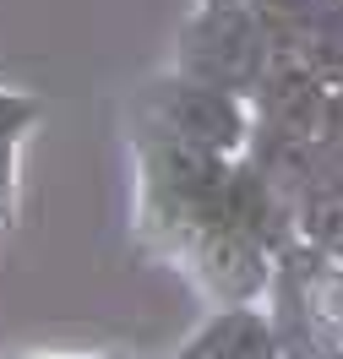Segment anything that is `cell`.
<instances>
[{
	"instance_id": "1",
	"label": "cell",
	"mask_w": 343,
	"mask_h": 359,
	"mask_svg": "<svg viewBox=\"0 0 343 359\" xmlns=\"http://www.w3.org/2000/svg\"><path fill=\"white\" fill-rule=\"evenodd\" d=\"M142 126H147V136H169V142L207 147V153H224V158H246L256 109L240 93L207 88L196 76L169 71L142 93Z\"/></svg>"
},
{
	"instance_id": "2",
	"label": "cell",
	"mask_w": 343,
	"mask_h": 359,
	"mask_svg": "<svg viewBox=\"0 0 343 359\" xmlns=\"http://www.w3.org/2000/svg\"><path fill=\"white\" fill-rule=\"evenodd\" d=\"M267 39L256 27L251 6L246 0H202L196 17L185 22L180 55H175V71L180 76H196L207 88H224L251 98L267 76Z\"/></svg>"
},
{
	"instance_id": "3",
	"label": "cell",
	"mask_w": 343,
	"mask_h": 359,
	"mask_svg": "<svg viewBox=\"0 0 343 359\" xmlns=\"http://www.w3.org/2000/svg\"><path fill=\"white\" fill-rule=\"evenodd\" d=\"M169 359H278L267 305H224V311H213Z\"/></svg>"
},
{
	"instance_id": "4",
	"label": "cell",
	"mask_w": 343,
	"mask_h": 359,
	"mask_svg": "<svg viewBox=\"0 0 343 359\" xmlns=\"http://www.w3.org/2000/svg\"><path fill=\"white\" fill-rule=\"evenodd\" d=\"M295 240L343 262V175H316L295 196Z\"/></svg>"
},
{
	"instance_id": "5",
	"label": "cell",
	"mask_w": 343,
	"mask_h": 359,
	"mask_svg": "<svg viewBox=\"0 0 343 359\" xmlns=\"http://www.w3.org/2000/svg\"><path fill=\"white\" fill-rule=\"evenodd\" d=\"M44 104L27 93H0V136H27V126H39Z\"/></svg>"
},
{
	"instance_id": "6",
	"label": "cell",
	"mask_w": 343,
	"mask_h": 359,
	"mask_svg": "<svg viewBox=\"0 0 343 359\" xmlns=\"http://www.w3.org/2000/svg\"><path fill=\"white\" fill-rule=\"evenodd\" d=\"M22 359H104V354H44L39 348V354H22Z\"/></svg>"
}]
</instances>
